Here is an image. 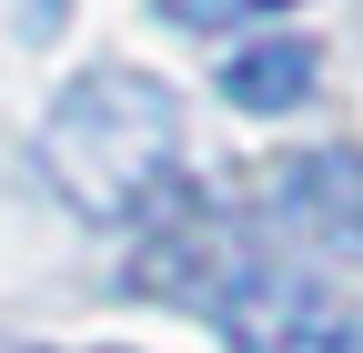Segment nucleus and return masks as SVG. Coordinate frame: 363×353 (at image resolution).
Returning a JSON list of instances; mask_svg holds the SVG:
<instances>
[{
    "label": "nucleus",
    "instance_id": "nucleus-1",
    "mask_svg": "<svg viewBox=\"0 0 363 353\" xmlns=\"http://www.w3.org/2000/svg\"><path fill=\"white\" fill-rule=\"evenodd\" d=\"M172 152H182V101L131 61L81 71L40 121V172L91 223H131L152 202V182H172Z\"/></svg>",
    "mask_w": 363,
    "mask_h": 353
},
{
    "label": "nucleus",
    "instance_id": "nucleus-2",
    "mask_svg": "<svg viewBox=\"0 0 363 353\" xmlns=\"http://www.w3.org/2000/svg\"><path fill=\"white\" fill-rule=\"evenodd\" d=\"M212 313H222L233 353H363V313L333 283H313L303 262H252L242 252V273L222 283Z\"/></svg>",
    "mask_w": 363,
    "mask_h": 353
},
{
    "label": "nucleus",
    "instance_id": "nucleus-3",
    "mask_svg": "<svg viewBox=\"0 0 363 353\" xmlns=\"http://www.w3.org/2000/svg\"><path fill=\"white\" fill-rule=\"evenodd\" d=\"M142 223V252H131V293H152V303H182V313H212L222 303V283L242 273V242H233V223L182 182H152V202L131 212Z\"/></svg>",
    "mask_w": 363,
    "mask_h": 353
},
{
    "label": "nucleus",
    "instance_id": "nucleus-4",
    "mask_svg": "<svg viewBox=\"0 0 363 353\" xmlns=\"http://www.w3.org/2000/svg\"><path fill=\"white\" fill-rule=\"evenodd\" d=\"M262 212L303 252L363 262V152H293V162H272L262 172Z\"/></svg>",
    "mask_w": 363,
    "mask_h": 353
},
{
    "label": "nucleus",
    "instance_id": "nucleus-5",
    "mask_svg": "<svg viewBox=\"0 0 363 353\" xmlns=\"http://www.w3.org/2000/svg\"><path fill=\"white\" fill-rule=\"evenodd\" d=\"M313 40H252V51L222 71V91H233V111H293V101H313Z\"/></svg>",
    "mask_w": 363,
    "mask_h": 353
},
{
    "label": "nucleus",
    "instance_id": "nucleus-6",
    "mask_svg": "<svg viewBox=\"0 0 363 353\" xmlns=\"http://www.w3.org/2000/svg\"><path fill=\"white\" fill-rule=\"evenodd\" d=\"M162 21H182V30H233V21H262V11H283V0H152Z\"/></svg>",
    "mask_w": 363,
    "mask_h": 353
},
{
    "label": "nucleus",
    "instance_id": "nucleus-7",
    "mask_svg": "<svg viewBox=\"0 0 363 353\" xmlns=\"http://www.w3.org/2000/svg\"><path fill=\"white\" fill-rule=\"evenodd\" d=\"M0 353H40V343H11V333H0Z\"/></svg>",
    "mask_w": 363,
    "mask_h": 353
}]
</instances>
